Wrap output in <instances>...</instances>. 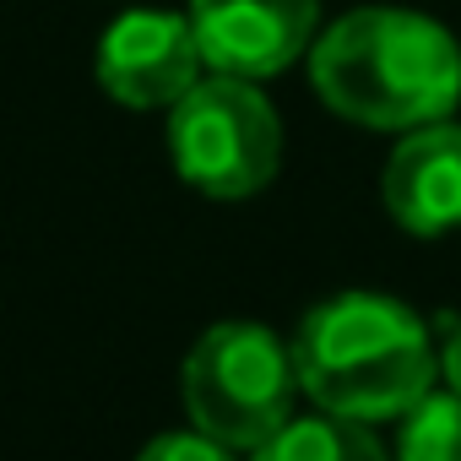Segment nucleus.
Returning <instances> with one entry per match:
<instances>
[{
	"label": "nucleus",
	"mask_w": 461,
	"mask_h": 461,
	"mask_svg": "<svg viewBox=\"0 0 461 461\" xmlns=\"http://www.w3.org/2000/svg\"><path fill=\"white\" fill-rule=\"evenodd\" d=\"M179 391L201 434L250 456L294 418V391H299L294 348H283L256 321H222L190 348Z\"/></svg>",
	"instance_id": "nucleus-3"
},
{
	"label": "nucleus",
	"mask_w": 461,
	"mask_h": 461,
	"mask_svg": "<svg viewBox=\"0 0 461 461\" xmlns=\"http://www.w3.org/2000/svg\"><path fill=\"white\" fill-rule=\"evenodd\" d=\"M190 28L206 71L267 82L321 39V0H190Z\"/></svg>",
	"instance_id": "nucleus-5"
},
{
	"label": "nucleus",
	"mask_w": 461,
	"mask_h": 461,
	"mask_svg": "<svg viewBox=\"0 0 461 461\" xmlns=\"http://www.w3.org/2000/svg\"><path fill=\"white\" fill-rule=\"evenodd\" d=\"M315 98L364 131H418L450 120L461 98V44L423 12L364 6L310 44Z\"/></svg>",
	"instance_id": "nucleus-1"
},
{
	"label": "nucleus",
	"mask_w": 461,
	"mask_h": 461,
	"mask_svg": "<svg viewBox=\"0 0 461 461\" xmlns=\"http://www.w3.org/2000/svg\"><path fill=\"white\" fill-rule=\"evenodd\" d=\"M136 461H240V450L212 439V434H201V429H179V434L152 439Z\"/></svg>",
	"instance_id": "nucleus-10"
},
{
	"label": "nucleus",
	"mask_w": 461,
	"mask_h": 461,
	"mask_svg": "<svg viewBox=\"0 0 461 461\" xmlns=\"http://www.w3.org/2000/svg\"><path fill=\"white\" fill-rule=\"evenodd\" d=\"M250 461H391V456L369 434V423L310 412V418H288L267 445L250 450Z\"/></svg>",
	"instance_id": "nucleus-8"
},
{
	"label": "nucleus",
	"mask_w": 461,
	"mask_h": 461,
	"mask_svg": "<svg viewBox=\"0 0 461 461\" xmlns=\"http://www.w3.org/2000/svg\"><path fill=\"white\" fill-rule=\"evenodd\" d=\"M380 195L396 228L418 240H439L461 228V125L429 120L418 131H402L396 152L385 158Z\"/></svg>",
	"instance_id": "nucleus-7"
},
{
	"label": "nucleus",
	"mask_w": 461,
	"mask_h": 461,
	"mask_svg": "<svg viewBox=\"0 0 461 461\" xmlns=\"http://www.w3.org/2000/svg\"><path fill=\"white\" fill-rule=\"evenodd\" d=\"M396 461H461V391H429L402 412Z\"/></svg>",
	"instance_id": "nucleus-9"
},
{
	"label": "nucleus",
	"mask_w": 461,
	"mask_h": 461,
	"mask_svg": "<svg viewBox=\"0 0 461 461\" xmlns=\"http://www.w3.org/2000/svg\"><path fill=\"white\" fill-rule=\"evenodd\" d=\"M168 158L190 190L245 201L267 190L283 163V120L261 82L212 71L168 109Z\"/></svg>",
	"instance_id": "nucleus-4"
},
{
	"label": "nucleus",
	"mask_w": 461,
	"mask_h": 461,
	"mask_svg": "<svg viewBox=\"0 0 461 461\" xmlns=\"http://www.w3.org/2000/svg\"><path fill=\"white\" fill-rule=\"evenodd\" d=\"M201 71L195 28L179 12H125L98 39V87L125 109H174Z\"/></svg>",
	"instance_id": "nucleus-6"
},
{
	"label": "nucleus",
	"mask_w": 461,
	"mask_h": 461,
	"mask_svg": "<svg viewBox=\"0 0 461 461\" xmlns=\"http://www.w3.org/2000/svg\"><path fill=\"white\" fill-rule=\"evenodd\" d=\"M439 375L450 380V391H461V321H456V331H450V342L439 348Z\"/></svg>",
	"instance_id": "nucleus-11"
},
{
	"label": "nucleus",
	"mask_w": 461,
	"mask_h": 461,
	"mask_svg": "<svg viewBox=\"0 0 461 461\" xmlns=\"http://www.w3.org/2000/svg\"><path fill=\"white\" fill-rule=\"evenodd\" d=\"M299 391L337 418L385 423L434 391L439 353L429 326L385 294H337L294 331Z\"/></svg>",
	"instance_id": "nucleus-2"
}]
</instances>
